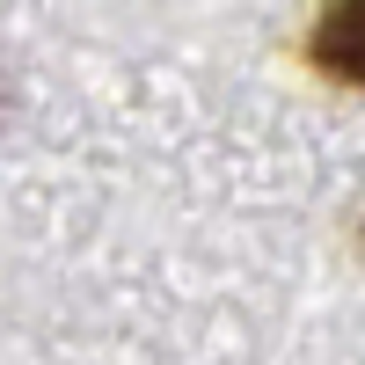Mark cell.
<instances>
[{"instance_id": "obj_1", "label": "cell", "mask_w": 365, "mask_h": 365, "mask_svg": "<svg viewBox=\"0 0 365 365\" xmlns=\"http://www.w3.org/2000/svg\"><path fill=\"white\" fill-rule=\"evenodd\" d=\"M314 58L336 81L365 88V0H329L322 22H314Z\"/></svg>"}]
</instances>
